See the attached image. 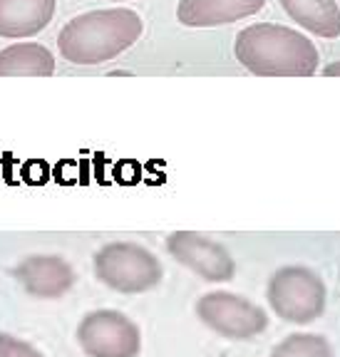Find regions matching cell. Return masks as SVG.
I'll use <instances>...</instances> for the list:
<instances>
[{
	"mask_svg": "<svg viewBox=\"0 0 340 357\" xmlns=\"http://www.w3.org/2000/svg\"><path fill=\"white\" fill-rule=\"evenodd\" d=\"M77 342L87 357H137L142 347L140 328L117 310L84 315L77 328Z\"/></svg>",
	"mask_w": 340,
	"mask_h": 357,
	"instance_id": "8992f818",
	"label": "cell"
},
{
	"mask_svg": "<svg viewBox=\"0 0 340 357\" xmlns=\"http://www.w3.org/2000/svg\"><path fill=\"white\" fill-rule=\"evenodd\" d=\"M15 278L35 298H57L75 285V271L60 256H28L15 268Z\"/></svg>",
	"mask_w": 340,
	"mask_h": 357,
	"instance_id": "ba28073f",
	"label": "cell"
},
{
	"mask_svg": "<svg viewBox=\"0 0 340 357\" xmlns=\"http://www.w3.org/2000/svg\"><path fill=\"white\" fill-rule=\"evenodd\" d=\"M162 263L145 245L107 243L95 253V275L117 293H145L159 285Z\"/></svg>",
	"mask_w": 340,
	"mask_h": 357,
	"instance_id": "277c9868",
	"label": "cell"
},
{
	"mask_svg": "<svg viewBox=\"0 0 340 357\" xmlns=\"http://www.w3.org/2000/svg\"><path fill=\"white\" fill-rule=\"evenodd\" d=\"M266 0H179L177 20L186 28H219L263 10Z\"/></svg>",
	"mask_w": 340,
	"mask_h": 357,
	"instance_id": "9c48e42d",
	"label": "cell"
},
{
	"mask_svg": "<svg viewBox=\"0 0 340 357\" xmlns=\"http://www.w3.org/2000/svg\"><path fill=\"white\" fill-rule=\"evenodd\" d=\"M167 251L182 266L194 271L199 278L209 283H223L236 273V263L221 243L194 234V231H177L167 238Z\"/></svg>",
	"mask_w": 340,
	"mask_h": 357,
	"instance_id": "52a82bcc",
	"label": "cell"
},
{
	"mask_svg": "<svg viewBox=\"0 0 340 357\" xmlns=\"http://www.w3.org/2000/svg\"><path fill=\"white\" fill-rule=\"evenodd\" d=\"M271 357H333V347L320 335L296 333L286 337L281 345H276Z\"/></svg>",
	"mask_w": 340,
	"mask_h": 357,
	"instance_id": "4fadbf2b",
	"label": "cell"
},
{
	"mask_svg": "<svg viewBox=\"0 0 340 357\" xmlns=\"http://www.w3.org/2000/svg\"><path fill=\"white\" fill-rule=\"evenodd\" d=\"M234 55L256 77H311L320 62L313 40L276 22H256L241 30Z\"/></svg>",
	"mask_w": 340,
	"mask_h": 357,
	"instance_id": "6da1fadb",
	"label": "cell"
},
{
	"mask_svg": "<svg viewBox=\"0 0 340 357\" xmlns=\"http://www.w3.org/2000/svg\"><path fill=\"white\" fill-rule=\"evenodd\" d=\"M323 75H325V77H340V60H335V62H330V65H325Z\"/></svg>",
	"mask_w": 340,
	"mask_h": 357,
	"instance_id": "9a60e30c",
	"label": "cell"
},
{
	"mask_svg": "<svg viewBox=\"0 0 340 357\" xmlns=\"http://www.w3.org/2000/svg\"><path fill=\"white\" fill-rule=\"evenodd\" d=\"M145 22L129 8H107L77 15L60 30L57 47L73 65L92 67L114 60L140 40Z\"/></svg>",
	"mask_w": 340,
	"mask_h": 357,
	"instance_id": "7a4b0ae2",
	"label": "cell"
},
{
	"mask_svg": "<svg viewBox=\"0 0 340 357\" xmlns=\"http://www.w3.org/2000/svg\"><path fill=\"white\" fill-rule=\"evenodd\" d=\"M114 3H119V0H114Z\"/></svg>",
	"mask_w": 340,
	"mask_h": 357,
	"instance_id": "2e32d148",
	"label": "cell"
},
{
	"mask_svg": "<svg viewBox=\"0 0 340 357\" xmlns=\"http://www.w3.org/2000/svg\"><path fill=\"white\" fill-rule=\"evenodd\" d=\"M196 315L207 328L229 340H251L268 325L266 312L256 303L223 290L201 296L196 303Z\"/></svg>",
	"mask_w": 340,
	"mask_h": 357,
	"instance_id": "5b68a950",
	"label": "cell"
},
{
	"mask_svg": "<svg viewBox=\"0 0 340 357\" xmlns=\"http://www.w3.org/2000/svg\"><path fill=\"white\" fill-rule=\"evenodd\" d=\"M55 57L38 43H17L0 50V77H52Z\"/></svg>",
	"mask_w": 340,
	"mask_h": 357,
	"instance_id": "7c38bea8",
	"label": "cell"
},
{
	"mask_svg": "<svg viewBox=\"0 0 340 357\" xmlns=\"http://www.w3.org/2000/svg\"><path fill=\"white\" fill-rule=\"evenodd\" d=\"M290 20L325 40L340 38V6L335 0H279Z\"/></svg>",
	"mask_w": 340,
	"mask_h": 357,
	"instance_id": "8fae6325",
	"label": "cell"
},
{
	"mask_svg": "<svg viewBox=\"0 0 340 357\" xmlns=\"http://www.w3.org/2000/svg\"><path fill=\"white\" fill-rule=\"evenodd\" d=\"M268 305L286 323L308 325L318 320L325 310L328 288L316 271L306 266L279 268L266 288Z\"/></svg>",
	"mask_w": 340,
	"mask_h": 357,
	"instance_id": "3957f363",
	"label": "cell"
},
{
	"mask_svg": "<svg viewBox=\"0 0 340 357\" xmlns=\"http://www.w3.org/2000/svg\"><path fill=\"white\" fill-rule=\"evenodd\" d=\"M0 357H43L33 345L17 340L13 335L0 333Z\"/></svg>",
	"mask_w": 340,
	"mask_h": 357,
	"instance_id": "5bb4252c",
	"label": "cell"
},
{
	"mask_svg": "<svg viewBox=\"0 0 340 357\" xmlns=\"http://www.w3.org/2000/svg\"><path fill=\"white\" fill-rule=\"evenodd\" d=\"M57 0H0V38H33L55 17Z\"/></svg>",
	"mask_w": 340,
	"mask_h": 357,
	"instance_id": "30bf717a",
	"label": "cell"
}]
</instances>
